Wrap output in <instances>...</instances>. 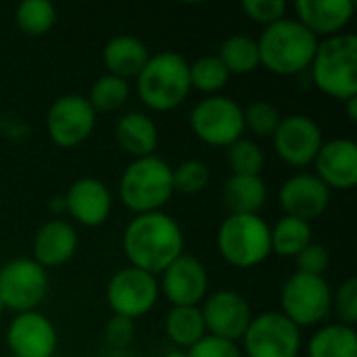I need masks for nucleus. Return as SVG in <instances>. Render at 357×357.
Instances as JSON below:
<instances>
[{
  "label": "nucleus",
  "mask_w": 357,
  "mask_h": 357,
  "mask_svg": "<svg viewBox=\"0 0 357 357\" xmlns=\"http://www.w3.org/2000/svg\"><path fill=\"white\" fill-rule=\"evenodd\" d=\"M314 174L333 190H354L357 184V144L351 138L324 140L314 159Z\"/></svg>",
  "instance_id": "nucleus-19"
},
{
  "label": "nucleus",
  "mask_w": 357,
  "mask_h": 357,
  "mask_svg": "<svg viewBox=\"0 0 357 357\" xmlns=\"http://www.w3.org/2000/svg\"><path fill=\"white\" fill-rule=\"evenodd\" d=\"M63 197L67 205V215H71L73 222L79 226L98 228L111 218L113 192L98 178L86 176L75 180Z\"/></svg>",
  "instance_id": "nucleus-18"
},
{
  "label": "nucleus",
  "mask_w": 357,
  "mask_h": 357,
  "mask_svg": "<svg viewBox=\"0 0 357 357\" xmlns=\"http://www.w3.org/2000/svg\"><path fill=\"white\" fill-rule=\"evenodd\" d=\"M199 307L207 335L236 345L253 320L249 301L241 293L228 289L207 295V299Z\"/></svg>",
  "instance_id": "nucleus-15"
},
{
  "label": "nucleus",
  "mask_w": 357,
  "mask_h": 357,
  "mask_svg": "<svg viewBox=\"0 0 357 357\" xmlns=\"http://www.w3.org/2000/svg\"><path fill=\"white\" fill-rule=\"evenodd\" d=\"M77 245L79 236L75 226L67 220L52 218L36 230L31 241V259L48 272L71 261Z\"/></svg>",
  "instance_id": "nucleus-20"
},
{
  "label": "nucleus",
  "mask_w": 357,
  "mask_h": 357,
  "mask_svg": "<svg viewBox=\"0 0 357 357\" xmlns=\"http://www.w3.org/2000/svg\"><path fill=\"white\" fill-rule=\"evenodd\" d=\"M314 86L328 98L349 100L357 96V38L343 31L318 42L314 61L307 69Z\"/></svg>",
  "instance_id": "nucleus-4"
},
{
  "label": "nucleus",
  "mask_w": 357,
  "mask_h": 357,
  "mask_svg": "<svg viewBox=\"0 0 357 357\" xmlns=\"http://www.w3.org/2000/svg\"><path fill=\"white\" fill-rule=\"evenodd\" d=\"M102 337L113 351H126L136 337V322L123 316H111L105 322Z\"/></svg>",
  "instance_id": "nucleus-37"
},
{
  "label": "nucleus",
  "mask_w": 357,
  "mask_h": 357,
  "mask_svg": "<svg viewBox=\"0 0 357 357\" xmlns=\"http://www.w3.org/2000/svg\"><path fill=\"white\" fill-rule=\"evenodd\" d=\"M343 105H345V111H347V117H349V121H351V123H356L357 121V96L349 98V100H345Z\"/></svg>",
  "instance_id": "nucleus-41"
},
{
  "label": "nucleus",
  "mask_w": 357,
  "mask_h": 357,
  "mask_svg": "<svg viewBox=\"0 0 357 357\" xmlns=\"http://www.w3.org/2000/svg\"><path fill=\"white\" fill-rule=\"evenodd\" d=\"M211 178V172L205 161L201 159H186L172 167V180H174V192L180 195H197L207 188Z\"/></svg>",
  "instance_id": "nucleus-34"
},
{
  "label": "nucleus",
  "mask_w": 357,
  "mask_h": 357,
  "mask_svg": "<svg viewBox=\"0 0 357 357\" xmlns=\"http://www.w3.org/2000/svg\"><path fill=\"white\" fill-rule=\"evenodd\" d=\"M6 345L15 357H54L59 345L56 326L38 310L15 314L6 328Z\"/></svg>",
  "instance_id": "nucleus-17"
},
{
  "label": "nucleus",
  "mask_w": 357,
  "mask_h": 357,
  "mask_svg": "<svg viewBox=\"0 0 357 357\" xmlns=\"http://www.w3.org/2000/svg\"><path fill=\"white\" fill-rule=\"evenodd\" d=\"M2 357H15V356H10V354H6V356H2Z\"/></svg>",
  "instance_id": "nucleus-44"
},
{
  "label": "nucleus",
  "mask_w": 357,
  "mask_h": 357,
  "mask_svg": "<svg viewBox=\"0 0 357 357\" xmlns=\"http://www.w3.org/2000/svg\"><path fill=\"white\" fill-rule=\"evenodd\" d=\"M48 272L31 257H15L0 266V299L15 314L33 312L48 295Z\"/></svg>",
  "instance_id": "nucleus-10"
},
{
  "label": "nucleus",
  "mask_w": 357,
  "mask_h": 357,
  "mask_svg": "<svg viewBox=\"0 0 357 357\" xmlns=\"http://www.w3.org/2000/svg\"><path fill=\"white\" fill-rule=\"evenodd\" d=\"M224 203L230 213L259 215L268 203V184L261 176H230L224 184Z\"/></svg>",
  "instance_id": "nucleus-24"
},
{
  "label": "nucleus",
  "mask_w": 357,
  "mask_h": 357,
  "mask_svg": "<svg viewBox=\"0 0 357 357\" xmlns=\"http://www.w3.org/2000/svg\"><path fill=\"white\" fill-rule=\"evenodd\" d=\"M163 357H188V354H186L184 349H176V347H174V349H169L167 354H163Z\"/></svg>",
  "instance_id": "nucleus-42"
},
{
  "label": "nucleus",
  "mask_w": 357,
  "mask_h": 357,
  "mask_svg": "<svg viewBox=\"0 0 357 357\" xmlns=\"http://www.w3.org/2000/svg\"><path fill=\"white\" fill-rule=\"evenodd\" d=\"M272 140L274 151L284 165L293 169H305L314 163L318 151L322 149L324 134L312 117L295 113L280 119Z\"/></svg>",
  "instance_id": "nucleus-13"
},
{
  "label": "nucleus",
  "mask_w": 357,
  "mask_h": 357,
  "mask_svg": "<svg viewBox=\"0 0 357 357\" xmlns=\"http://www.w3.org/2000/svg\"><path fill=\"white\" fill-rule=\"evenodd\" d=\"M226 161L232 176H261L266 153L255 140L243 136L226 149Z\"/></svg>",
  "instance_id": "nucleus-32"
},
{
  "label": "nucleus",
  "mask_w": 357,
  "mask_h": 357,
  "mask_svg": "<svg viewBox=\"0 0 357 357\" xmlns=\"http://www.w3.org/2000/svg\"><path fill=\"white\" fill-rule=\"evenodd\" d=\"M280 314L297 328L324 324L333 314V289L324 276L295 272L280 289Z\"/></svg>",
  "instance_id": "nucleus-7"
},
{
  "label": "nucleus",
  "mask_w": 357,
  "mask_h": 357,
  "mask_svg": "<svg viewBox=\"0 0 357 357\" xmlns=\"http://www.w3.org/2000/svg\"><path fill=\"white\" fill-rule=\"evenodd\" d=\"M130 82L121 79V77H115L111 73H105L100 75L92 88H90V94L86 96L90 107L94 109V113H115L119 111L128 98H130Z\"/></svg>",
  "instance_id": "nucleus-31"
},
{
  "label": "nucleus",
  "mask_w": 357,
  "mask_h": 357,
  "mask_svg": "<svg viewBox=\"0 0 357 357\" xmlns=\"http://www.w3.org/2000/svg\"><path fill=\"white\" fill-rule=\"evenodd\" d=\"M333 192L324 186V182L310 172H297L287 178L278 190V203L289 218L303 220L312 224L322 218L331 207Z\"/></svg>",
  "instance_id": "nucleus-16"
},
{
  "label": "nucleus",
  "mask_w": 357,
  "mask_h": 357,
  "mask_svg": "<svg viewBox=\"0 0 357 357\" xmlns=\"http://www.w3.org/2000/svg\"><path fill=\"white\" fill-rule=\"evenodd\" d=\"M222 65L228 69L230 75H249L253 73L259 65V48L257 40L247 36V33H234L228 36L215 54Z\"/></svg>",
  "instance_id": "nucleus-28"
},
{
  "label": "nucleus",
  "mask_w": 357,
  "mask_h": 357,
  "mask_svg": "<svg viewBox=\"0 0 357 357\" xmlns=\"http://www.w3.org/2000/svg\"><path fill=\"white\" fill-rule=\"evenodd\" d=\"M15 25L29 38L46 36L56 25V8L48 0H25L15 8Z\"/></svg>",
  "instance_id": "nucleus-29"
},
{
  "label": "nucleus",
  "mask_w": 357,
  "mask_h": 357,
  "mask_svg": "<svg viewBox=\"0 0 357 357\" xmlns=\"http://www.w3.org/2000/svg\"><path fill=\"white\" fill-rule=\"evenodd\" d=\"M149 59L151 54L146 44L132 33L115 36L102 48V65L107 73L121 77L126 82L136 79Z\"/></svg>",
  "instance_id": "nucleus-23"
},
{
  "label": "nucleus",
  "mask_w": 357,
  "mask_h": 357,
  "mask_svg": "<svg viewBox=\"0 0 357 357\" xmlns=\"http://www.w3.org/2000/svg\"><path fill=\"white\" fill-rule=\"evenodd\" d=\"M297 272L310 274V276H324L326 270L331 268V253L324 245L320 243H310L297 257Z\"/></svg>",
  "instance_id": "nucleus-38"
},
{
  "label": "nucleus",
  "mask_w": 357,
  "mask_h": 357,
  "mask_svg": "<svg viewBox=\"0 0 357 357\" xmlns=\"http://www.w3.org/2000/svg\"><path fill=\"white\" fill-rule=\"evenodd\" d=\"M307 357H357L356 328L339 322L322 324L307 341Z\"/></svg>",
  "instance_id": "nucleus-25"
},
{
  "label": "nucleus",
  "mask_w": 357,
  "mask_h": 357,
  "mask_svg": "<svg viewBox=\"0 0 357 357\" xmlns=\"http://www.w3.org/2000/svg\"><path fill=\"white\" fill-rule=\"evenodd\" d=\"M159 293L172 307H199L209 295V274L201 259L182 253L159 274Z\"/></svg>",
  "instance_id": "nucleus-14"
},
{
  "label": "nucleus",
  "mask_w": 357,
  "mask_h": 357,
  "mask_svg": "<svg viewBox=\"0 0 357 357\" xmlns=\"http://www.w3.org/2000/svg\"><path fill=\"white\" fill-rule=\"evenodd\" d=\"M333 314L337 316L339 324L354 326L357 322V278H347L341 287L333 293Z\"/></svg>",
  "instance_id": "nucleus-35"
},
{
  "label": "nucleus",
  "mask_w": 357,
  "mask_h": 357,
  "mask_svg": "<svg viewBox=\"0 0 357 357\" xmlns=\"http://www.w3.org/2000/svg\"><path fill=\"white\" fill-rule=\"evenodd\" d=\"M159 297L157 276L132 266L117 270L107 284V303L113 316H123L134 322L151 314Z\"/></svg>",
  "instance_id": "nucleus-11"
},
{
  "label": "nucleus",
  "mask_w": 357,
  "mask_h": 357,
  "mask_svg": "<svg viewBox=\"0 0 357 357\" xmlns=\"http://www.w3.org/2000/svg\"><path fill=\"white\" fill-rule=\"evenodd\" d=\"M190 90L188 61L174 50L153 54L136 77L138 98L144 107L157 113L182 107L188 100Z\"/></svg>",
  "instance_id": "nucleus-3"
},
{
  "label": "nucleus",
  "mask_w": 357,
  "mask_h": 357,
  "mask_svg": "<svg viewBox=\"0 0 357 357\" xmlns=\"http://www.w3.org/2000/svg\"><path fill=\"white\" fill-rule=\"evenodd\" d=\"M270 243L272 253L284 259H295L310 243H314L312 224L282 215L274 226H270Z\"/></svg>",
  "instance_id": "nucleus-27"
},
{
  "label": "nucleus",
  "mask_w": 357,
  "mask_h": 357,
  "mask_svg": "<svg viewBox=\"0 0 357 357\" xmlns=\"http://www.w3.org/2000/svg\"><path fill=\"white\" fill-rule=\"evenodd\" d=\"M121 247L128 266L159 276L184 253V232L165 211L134 215L123 230Z\"/></svg>",
  "instance_id": "nucleus-1"
},
{
  "label": "nucleus",
  "mask_w": 357,
  "mask_h": 357,
  "mask_svg": "<svg viewBox=\"0 0 357 357\" xmlns=\"http://www.w3.org/2000/svg\"><path fill=\"white\" fill-rule=\"evenodd\" d=\"M318 42L320 40L297 19L284 17L274 25L264 27L259 33V65L274 75H299L310 69Z\"/></svg>",
  "instance_id": "nucleus-2"
},
{
  "label": "nucleus",
  "mask_w": 357,
  "mask_h": 357,
  "mask_svg": "<svg viewBox=\"0 0 357 357\" xmlns=\"http://www.w3.org/2000/svg\"><path fill=\"white\" fill-rule=\"evenodd\" d=\"M163 331L167 341L176 349L184 351H188L201 339L207 337L201 307H169V312L165 314Z\"/></svg>",
  "instance_id": "nucleus-26"
},
{
  "label": "nucleus",
  "mask_w": 357,
  "mask_h": 357,
  "mask_svg": "<svg viewBox=\"0 0 357 357\" xmlns=\"http://www.w3.org/2000/svg\"><path fill=\"white\" fill-rule=\"evenodd\" d=\"M241 343L247 357H299L303 347L301 328L280 312L253 316Z\"/></svg>",
  "instance_id": "nucleus-9"
},
{
  "label": "nucleus",
  "mask_w": 357,
  "mask_h": 357,
  "mask_svg": "<svg viewBox=\"0 0 357 357\" xmlns=\"http://www.w3.org/2000/svg\"><path fill=\"white\" fill-rule=\"evenodd\" d=\"M190 130L203 144L228 149L245 136L243 107L224 94L205 96L190 111Z\"/></svg>",
  "instance_id": "nucleus-8"
},
{
  "label": "nucleus",
  "mask_w": 357,
  "mask_h": 357,
  "mask_svg": "<svg viewBox=\"0 0 357 357\" xmlns=\"http://www.w3.org/2000/svg\"><path fill=\"white\" fill-rule=\"evenodd\" d=\"M96 126V113L82 94L59 96L46 113V134L59 149H75L84 144Z\"/></svg>",
  "instance_id": "nucleus-12"
},
{
  "label": "nucleus",
  "mask_w": 357,
  "mask_h": 357,
  "mask_svg": "<svg viewBox=\"0 0 357 357\" xmlns=\"http://www.w3.org/2000/svg\"><path fill=\"white\" fill-rule=\"evenodd\" d=\"M115 140L123 153L134 159L151 157L159 144V128L149 113L128 111L115 121Z\"/></svg>",
  "instance_id": "nucleus-22"
},
{
  "label": "nucleus",
  "mask_w": 357,
  "mask_h": 357,
  "mask_svg": "<svg viewBox=\"0 0 357 357\" xmlns=\"http://www.w3.org/2000/svg\"><path fill=\"white\" fill-rule=\"evenodd\" d=\"M188 75H190V88L203 92L205 96L220 94L232 77L215 54H205L188 63Z\"/></svg>",
  "instance_id": "nucleus-30"
},
{
  "label": "nucleus",
  "mask_w": 357,
  "mask_h": 357,
  "mask_svg": "<svg viewBox=\"0 0 357 357\" xmlns=\"http://www.w3.org/2000/svg\"><path fill=\"white\" fill-rule=\"evenodd\" d=\"M119 201L134 215L157 213L174 197L172 165L159 155L134 159L119 178Z\"/></svg>",
  "instance_id": "nucleus-5"
},
{
  "label": "nucleus",
  "mask_w": 357,
  "mask_h": 357,
  "mask_svg": "<svg viewBox=\"0 0 357 357\" xmlns=\"http://www.w3.org/2000/svg\"><path fill=\"white\" fill-rule=\"evenodd\" d=\"M188 357H243V351L236 343H228L215 337H205L201 339L195 347H190Z\"/></svg>",
  "instance_id": "nucleus-39"
},
{
  "label": "nucleus",
  "mask_w": 357,
  "mask_h": 357,
  "mask_svg": "<svg viewBox=\"0 0 357 357\" xmlns=\"http://www.w3.org/2000/svg\"><path fill=\"white\" fill-rule=\"evenodd\" d=\"M215 247L228 266L238 270L257 268L272 255L270 224L261 215L230 213L218 228Z\"/></svg>",
  "instance_id": "nucleus-6"
},
{
  "label": "nucleus",
  "mask_w": 357,
  "mask_h": 357,
  "mask_svg": "<svg viewBox=\"0 0 357 357\" xmlns=\"http://www.w3.org/2000/svg\"><path fill=\"white\" fill-rule=\"evenodd\" d=\"M293 8L295 19L318 40L343 33L356 13L351 0H299Z\"/></svg>",
  "instance_id": "nucleus-21"
},
{
  "label": "nucleus",
  "mask_w": 357,
  "mask_h": 357,
  "mask_svg": "<svg viewBox=\"0 0 357 357\" xmlns=\"http://www.w3.org/2000/svg\"><path fill=\"white\" fill-rule=\"evenodd\" d=\"M48 209L56 220H63V215H67V205H65V197L63 195H54L48 201Z\"/></svg>",
  "instance_id": "nucleus-40"
},
{
  "label": "nucleus",
  "mask_w": 357,
  "mask_h": 357,
  "mask_svg": "<svg viewBox=\"0 0 357 357\" xmlns=\"http://www.w3.org/2000/svg\"><path fill=\"white\" fill-rule=\"evenodd\" d=\"M241 8L253 23H259L264 27L274 25L276 21L284 19L289 10L287 2L282 0H245Z\"/></svg>",
  "instance_id": "nucleus-36"
},
{
  "label": "nucleus",
  "mask_w": 357,
  "mask_h": 357,
  "mask_svg": "<svg viewBox=\"0 0 357 357\" xmlns=\"http://www.w3.org/2000/svg\"><path fill=\"white\" fill-rule=\"evenodd\" d=\"M280 111L268 100H253L243 109L245 132H251L257 138H272L280 126Z\"/></svg>",
  "instance_id": "nucleus-33"
},
{
  "label": "nucleus",
  "mask_w": 357,
  "mask_h": 357,
  "mask_svg": "<svg viewBox=\"0 0 357 357\" xmlns=\"http://www.w3.org/2000/svg\"><path fill=\"white\" fill-rule=\"evenodd\" d=\"M4 312H6V307H4V303H2V299H0V318H2Z\"/></svg>",
  "instance_id": "nucleus-43"
}]
</instances>
